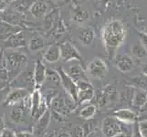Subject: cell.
I'll use <instances>...</instances> for the list:
<instances>
[{
    "label": "cell",
    "mask_w": 147,
    "mask_h": 137,
    "mask_svg": "<svg viewBox=\"0 0 147 137\" xmlns=\"http://www.w3.org/2000/svg\"><path fill=\"white\" fill-rule=\"evenodd\" d=\"M126 28L120 19H110L101 28V41L108 57L113 59L126 38Z\"/></svg>",
    "instance_id": "obj_1"
},
{
    "label": "cell",
    "mask_w": 147,
    "mask_h": 137,
    "mask_svg": "<svg viewBox=\"0 0 147 137\" xmlns=\"http://www.w3.org/2000/svg\"><path fill=\"white\" fill-rule=\"evenodd\" d=\"M4 58L9 80L15 78L18 73L21 72L28 62L27 56L19 51L5 52Z\"/></svg>",
    "instance_id": "obj_2"
},
{
    "label": "cell",
    "mask_w": 147,
    "mask_h": 137,
    "mask_svg": "<svg viewBox=\"0 0 147 137\" xmlns=\"http://www.w3.org/2000/svg\"><path fill=\"white\" fill-rule=\"evenodd\" d=\"M76 105L77 103L66 92L65 95L57 94L50 103L53 111L60 115H67L70 113L73 110H75Z\"/></svg>",
    "instance_id": "obj_3"
},
{
    "label": "cell",
    "mask_w": 147,
    "mask_h": 137,
    "mask_svg": "<svg viewBox=\"0 0 147 137\" xmlns=\"http://www.w3.org/2000/svg\"><path fill=\"white\" fill-rule=\"evenodd\" d=\"M128 124H124L121 121L117 118L113 116V117H106L102 121V126H101V132L104 137H113V135L117 134L119 133L126 134L125 126Z\"/></svg>",
    "instance_id": "obj_4"
},
{
    "label": "cell",
    "mask_w": 147,
    "mask_h": 137,
    "mask_svg": "<svg viewBox=\"0 0 147 137\" xmlns=\"http://www.w3.org/2000/svg\"><path fill=\"white\" fill-rule=\"evenodd\" d=\"M11 85L14 88H23L29 90L35 87L34 68H26L18 73L12 80Z\"/></svg>",
    "instance_id": "obj_5"
},
{
    "label": "cell",
    "mask_w": 147,
    "mask_h": 137,
    "mask_svg": "<svg viewBox=\"0 0 147 137\" xmlns=\"http://www.w3.org/2000/svg\"><path fill=\"white\" fill-rule=\"evenodd\" d=\"M87 75L93 79L102 80L108 73V66L102 59L94 58L87 65Z\"/></svg>",
    "instance_id": "obj_6"
},
{
    "label": "cell",
    "mask_w": 147,
    "mask_h": 137,
    "mask_svg": "<svg viewBox=\"0 0 147 137\" xmlns=\"http://www.w3.org/2000/svg\"><path fill=\"white\" fill-rule=\"evenodd\" d=\"M60 49V60L63 62H69L72 60H78L82 62V56L80 55L79 49L69 41L63 42L59 45Z\"/></svg>",
    "instance_id": "obj_7"
},
{
    "label": "cell",
    "mask_w": 147,
    "mask_h": 137,
    "mask_svg": "<svg viewBox=\"0 0 147 137\" xmlns=\"http://www.w3.org/2000/svg\"><path fill=\"white\" fill-rule=\"evenodd\" d=\"M58 72L60 76V80H61V86L63 87L65 92L69 94L76 103H78V86L74 80L69 77L68 73L66 72L62 68L58 69Z\"/></svg>",
    "instance_id": "obj_8"
},
{
    "label": "cell",
    "mask_w": 147,
    "mask_h": 137,
    "mask_svg": "<svg viewBox=\"0 0 147 137\" xmlns=\"http://www.w3.org/2000/svg\"><path fill=\"white\" fill-rule=\"evenodd\" d=\"M119 100V93L113 85H107L100 91L98 103L100 106H106Z\"/></svg>",
    "instance_id": "obj_9"
},
{
    "label": "cell",
    "mask_w": 147,
    "mask_h": 137,
    "mask_svg": "<svg viewBox=\"0 0 147 137\" xmlns=\"http://www.w3.org/2000/svg\"><path fill=\"white\" fill-rule=\"evenodd\" d=\"M113 60H114L115 67L117 68L120 72H123V73H127V72H131L135 67V63H134V59L127 54L116 55Z\"/></svg>",
    "instance_id": "obj_10"
},
{
    "label": "cell",
    "mask_w": 147,
    "mask_h": 137,
    "mask_svg": "<svg viewBox=\"0 0 147 137\" xmlns=\"http://www.w3.org/2000/svg\"><path fill=\"white\" fill-rule=\"evenodd\" d=\"M28 95H29V90L27 89L14 88V90H12L7 94L6 100H5V104L8 106L16 105L23 101Z\"/></svg>",
    "instance_id": "obj_11"
},
{
    "label": "cell",
    "mask_w": 147,
    "mask_h": 137,
    "mask_svg": "<svg viewBox=\"0 0 147 137\" xmlns=\"http://www.w3.org/2000/svg\"><path fill=\"white\" fill-rule=\"evenodd\" d=\"M95 38H96L95 30L92 27L90 26H85L80 28L77 35V38L80 41V43L85 46V47H88V46L92 45L95 40Z\"/></svg>",
    "instance_id": "obj_12"
},
{
    "label": "cell",
    "mask_w": 147,
    "mask_h": 137,
    "mask_svg": "<svg viewBox=\"0 0 147 137\" xmlns=\"http://www.w3.org/2000/svg\"><path fill=\"white\" fill-rule=\"evenodd\" d=\"M47 75V69L41 60H38L34 66V80L35 89H39L45 83Z\"/></svg>",
    "instance_id": "obj_13"
},
{
    "label": "cell",
    "mask_w": 147,
    "mask_h": 137,
    "mask_svg": "<svg viewBox=\"0 0 147 137\" xmlns=\"http://www.w3.org/2000/svg\"><path fill=\"white\" fill-rule=\"evenodd\" d=\"M37 124L34 127L33 134L36 137H42L45 134V131L47 130L50 121V113L47 111L41 117L37 120Z\"/></svg>",
    "instance_id": "obj_14"
},
{
    "label": "cell",
    "mask_w": 147,
    "mask_h": 137,
    "mask_svg": "<svg viewBox=\"0 0 147 137\" xmlns=\"http://www.w3.org/2000/svg\"><path fill=\"white\" fill-rule=\"evenodd\" d=\"M113 116H115L118 120L123 121L124 124H134L136 120H137V116H136L134 111H133L130 109H120L115 111L113 113Z\"/></svg>",
    "instance_id": "obj_15"
},
{
    "label": "cell",
    "mask_w": 147,
    "mask_h": 137,
    "mask_svg": "<svg viewBox=\"0 0 147 137\" xmlns=\"http://www.w3.org/2000/svg\"><path fill=\"white\" fill-rule=\"evenodd\" d=\"M25 46H26V38H25V34L22 32V30L13 34L6 40V47L8 49L22 48Z\"/></svg>",
    "instance_id": "obj_16"
},
{
    "label": "cell",
    "mask_w": 147,
    "mask_h": 137,
    "mask_svg": "<svg viewBox=\"0 0 147 137\" xmlns=\"http://www.w3.org/2000/svg\"><path fill=\"white\" fill-rule=\"evenodd\" d=\"M43 103V97L39 89H35L30 95V113L33 118H35L38 109Z\"/></svg>",
    "instance_id": "obj_17"
},
{
    "label": "cell",
    "mask_w": 147,
    "mask_h": 137,
    "mask_svg": "<svg viewBox=\"0 0 147 137\" xmlns=\"http://www.w3.org/2000/svg\"><path fill=\"white\" fill-rule=\"evenodd\" d=\"M66 72L68 73V75L75 82H77L78 80H88L87 72H85L84 69L82 67V65H80V64L69 66L68 70H66Z\"/></svg>",
    "instance_id": "obj_18"
},
{
    "label": "cell",
    "mask_w": 147,
    "mask_h": 137,
    "mask_svg": "<svg viewBox=\"0 0 147 137\" xmlns=\"http://www.w3.org/2000/svg\"><path fill=\"white\" fill-rule=\"evenodd\" d=\"M29 11L35 18H42L47 14L48 6L42 0H37L31 5Z\"/></svg>",
    "instance_id": "obj_19"
},
{
    "label": "cell",
    "mask_w": 147,
    "mask_h": 137,
    "mask_svg": "<svg viewBox=\"0 0 147 137\" xmlns=\"http://www.w3.org/2000/svg\"><path fill=\"white\" fill-rule=\"evenodd\" d=\"M43 59L49 63H55L60 60V49L59 46L57 45H50L46 49Z\"/></svg>",
    "instance_id": "obj_20"
},
{
    "label": "cell",
    "mask_w": 147,
    "mask_h": 137,
    "mask_svg": "<svg viewBox=\"0 0 147 137\" xmlns=\"http://www.w3.org/2000/svg\"><path fill=\"white\" fill-rule=\"evenodd\" d=\"M147 103V90L140 88H135L131 105L136 108H142Z\"/></svg>",
    "instance_id": "obj_21"
},
{
    "label": "cell",
    "mask_w": 147,
    "mask_h": 137,
    "mask_svg": "<svg viewBox=\"0 0 147 137\" xmlns=\"http://www.w3.org/2000/svg\"><path fill=\"white\" fill-rule=\"evenodd\" d=\"M135 87L134 86H126L119 93V101L123 104H131Z\"/></svg>",
    "instance_id": "obj_22"
},
{
    "label": "cell",
    "mask_w": 147,
    "mask_h": 137,
    "mask_svg": "<svg viewBox=\"0 0 147 137\" xmlns=\"http://www.w3.org/2000/svg\"><path fill=\"white\" fill-rule=\"evenodd\" d=\"M95 96L94 88L79 90L78 91V103L82 104L84 103H89Z\"/></svg>",
    "instance_id": "obj_23"
},
{
    "label": "cell",
    "mask_w": 147,
    "mask_h": 137,
    "mask_svg": "<svg viewBox=\"0 0 147 137\" xmlns=\"http://www.w3.org/2000/svg\"><path fill=\"white\" fill-rule=\"evenodd\" d=\"M45 47V40L42 37L40 36H34L30 39L28 43V49L30 51L37 52L39 50L43 49Z\"/></svg>",
    "instance_id": "obj_24"
},
{
    "label": "cell",
    "mask_w": 147,
    "mask_h": 137,
    "mask_svg": "<svg viewBox=\"0 0 147 137\" xmlns=\"http://www.w3.org/2000/svg\"><path fill=\"white\" fill-rule=\"evenodd\" d=\"M45 82H49L52 84L53 86H59L61 85V80H60V76L58 70L49 69L47 70V75H46V80Z\"/></svg>",
    "instance_id": "obj_25"
},
{
    "label": "cell",
    "mask_w": 147,
    "mask_h": 137,
    "mask_svg": "<svg viewBox=\"0 0 147 137\" xmlns=\"http://www.w3.org/2000/svg\"><path fill=\"white\" fill-rule=\"evenodd\" d=\"M131 55L136 59H144L147 58V50L141 42L135 43L131 47Z\"/></svg>",
    "instance_id": "obj_26"
},
{
    "label": "cell",
    "mask_w": 147,
    "mask_h": 137,
    "mask_svg": "<svg viewBox=\"0 0 147 137\" xmlns=\"http://www.w3.org/2000/svg\"><path fill=\"white\" fill-rule=\"evenodd\" d=\"M96 111H97V108H96L95 105L88 104L87 106H85V107L83 109H82V111H80V116L85 120H90L95 115Z\"/></svg>",
    "instance_id": "obj_27"
},
{
    "label": "cell",
    "mask_w": 147,
    "mask_h": 137,
    "mask_svg": "<svg viewBox=\"0 0 147 137\" xmlns=\"http://www.w3.org/2000/svg\"><path fill=\"white\" fill-rule=\"evenodd\" d=\"M2 18L7 23L16 26V23L19 20V15L15 11H10V10L8 11V10H7V11L3 13Z\"/></svg>",
    "instance_id": "obj_28"
},
{
    "label": "cell",
    "mask_w": 147,
    "mask_h": 137,
    "mask_svg": "<svg viewBox=\"0 0 147 137\" xmlns=\"http://www.w3.org/2000/svg\"><path fill=\"white\" fill-rule=\"evenodd\" d=\"M131 80H133V83L135 86V88H140V89L146 90L147 80L144 78H143V77H135Z\"/></svg>",
    "instance_id": "obj_29"
},
{
    "label": "cell",
    "mask_w": 147,
    "mask_h": 137,
    "mask_svg": "<svg viewBox=\"0 0 147 137\" xmlns=\"http://www.w3.org/2000/svg\"><path fill=\"white\" fill-rule=\"evenodd\" d=\"M87 13H86L85 11H83V10H78V11L75 12V15H74V18L76 21L78 22H82V21H84L85 19H87Z\"/></svg>",
    "instance_id": "obj_30"
},
{
    "label": "cell",
    "mask_w": 147,
    "mask_h": 137,
    "mask_svg": "<svg viewBox=\"0 0 147 137\" xmlns=\"http://www.w3.org/2000/svg\"><path fill=\"white\" fill-rule=\"evenodd\" d=\"M139 132L143 137H147V121H140L138 124Z\"/></svg>",
    "instance_id": "obj_31"
},
{
    "label": "cell",
    "mask_w": 147,
    "mask_h": 137,
    "mask_svg": "<svg viewBox=\"0 0 147 137\" xmlns=\"http://www.w3.org/2000/svg\"><path fill=\"white\" fill-rule=\"evenodd\" d=\"M139 39H140V42L143 44V46L147 50V34L141 31L139 33Z\"/></svg>",
    "instance_id": "obj_32"
},
{
    "label": "cell",
    "mask_w": 147,
    "mask_h": 137,
    "mask_svg": "<svg viewBox=\"0 0 147 137\" xmlns=\"http://www.w3.org/2000/svg\"><path fill=\"white\" fill-rule=\"evenodd\" d=\"M1 137H17V135L10 130H3L1 134Z\"/></svg>",
    "instance_id": "obj_33"
},
{
    "label": "cell",
    "mask_w": 147,
    "mask_h": 137,
    "mask_svg": "<svg viewBox=\"0 0 147 137\" xmlns=\"http://www.w3.org/2000/svg\"><path fill=\"white\" fill-rule=\"evenodd\" d=\"M17 137H34V134L28 132H20V133H16Z\"/></svg>",
    "instance_id": "obj_34"
},
{
    "label": "cell",
    "mask_w": 147,
    "mask_h": 137,
    "mask_svg": "<svg viewBox=\"0 0 147 137\" xmlns=\"http://www.w3.org/2000/svg\"><path fill=\"white\" fill-rule=\"evenodd\" d=\"M141 72L145 77H147V62H144L141 65Z\"/></svg>",
    "instance_id": "obj_35"
},
{
    "label": "cell",
    "mask_w": 147,
    "mask_h": 137,
    "mask_svg": "<svg viewBox=\"0 0 147 137\" xmlns=\"http://www.w3.org/2000/svg\"><path fill=\"white\" fill-rule=\"evenodd\" d=\"M133 136L131 137H143L142 136V134H140V132H139V128H138V125L137 126H135V128H134V132H133Z\"/></svg>",
    "instance_id": "obj_36"
},
{
    "label": "cell",
    "mask_w": 147,
    "mask_h": 137,
    "mask_svg": "<svg viewBox=\"0 0 147 137\" xmlns=\"http://www.w3.org/2000/svg\"><path fill=\"white\" fill-rule=\"evenodd\" d=\"M55 137H71L69 133H65V132H61V133H59Z\"/></svg>",
    "instance_id": "obj_37"
},
{
    "label": "cell",
    "mask_w": 147,
    "mask_h": 137,
    "mask_svg": "<svg viewBox=\"0 0 147 137\" xmlns=\"http://www.w3.org/2000/svg\"><path fill=\"white\" fill-rule=\"evenodd\" d=\"M113 137H127V134H126L125 133H123V132H121V133H119L117 134L113 135Z\"/></svg>",
    "instance_id": "obj_38"
},
{
    "label": "cell",
    "mask_w": 147,
    "mask_h": 137,
    "mask_svg": "<svg viewBox=\"0 0 147 137\" xmlns=\"http://www.w3.org/2000/svg\"><path fill=\"white\" fill-rule=\"evenodd\" d=\"M86 137H97V136H96V134L94 133H90V134H88Z\"/></svg>",
    "instance_id": "obj_39"
},
{
    "label": "cell",
    "mask_w": 147,
    "mask_h": 137,
    "mask_svg": "<svg viewBox=\"0 0 147 137\" xmlns=\"http://www.w3.org/2000/svg\"><path fill=\"white\" fill-rule=\"evenodd\" d=\"M142 32H144V33H145V34H147V25L145 27H144V29L142 30Z\"/></svg>",
    "instance_id": "obj_40"
},
{
    "label": "cell",
    "mask_w": 147,
    "mask_h": 137,
    "mask_svg": "<svg viewBox=\"0 0 147 137\" xmlns=\"http://www.w3.org/2000/svg\"><path fill=\"white\" fill-rule=\"evenodd\" d=\"M44 137H55V135H54V134H46Z\"/></svg>",
    "instance_id": "obj_41"
},
{
    "label": "cell",
    "mask_w": 147,
    "mask_h": 137,
    "mask_svg": "<svg viewBox=\"0 0 147 137\" xmlns=\"http://www.w3.org/2000/svg\"><path fill=\"white\" fill-rule=\"evenodd\" d=\"M2 128H3V121L0 118V129H2Z\"/></svg>",
    "instance_id": "obj_42"
},
{
    "label": "cell",
    "mask_w": 147,
    "mask_h": 137,
    "mask_svg": "<svg viewBox=\"0 0 147 137\" xmlns=\"http://www.w3.org/2000/svg\"><path fill=\"white\" fill-rule=\"evenodd\" d=\"M54 2H56V3H59V2H61V1H63V0H53Z\"/></svg>",
    "instance_id": "obj_43"
},
{
    "label": "cell",
    "mask_w": 147,
    "mask_h": 137,
    "mask_svg": "<svg viewBox=\"0 0 147 137\" xmlns=\"http://www.w3.org/2000/svg\"><path fill=\"white\" fill-rule=\"evenodd\" d=\"M92 1H99V0H92Z\"/></svg>",
    "instance_id": "obj_44"
}]
</instances>
